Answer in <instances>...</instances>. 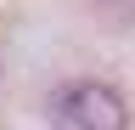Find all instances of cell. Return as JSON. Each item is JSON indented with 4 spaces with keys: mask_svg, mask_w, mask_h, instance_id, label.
Wrapping results in <instances>:
<instances>
[{
    "mask_svg": "<svg viewBox=\"0 0 135 130\" xmlns=\"http://www.w3.org/2000/svg\"><path fill=\"white\" fill-rule=\"evenodd\" d=\"M45 119H51V130H129V107L101 79H73L51 96Z\"/></svg>",
    "mask_w": 135,
    "mask_h": 130,
    "instance_id": "1",
    "label": "cell"
},
{
    "mask_svg": "<svg viewBox=\"0 0 135 130\" xmlns=\"http://www.w3.org/2000/svg\"><path fill=\"white\" fill-rule=\"evenodd\" d=\"M90 11L107 23H135V0H90Z\"/></svg>",
    "mask_w": 135,
    "mask_h": 130,
    "instance_id": "2",
    "label": "cell"
}]
</instances>
